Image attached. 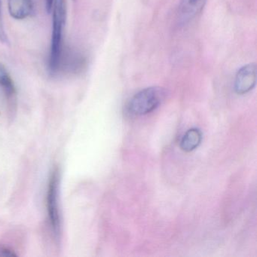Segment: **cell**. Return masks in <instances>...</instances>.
Segmentation results:
<instances>
[{"mask_svg": "<svg viewBox=\"0 0 257 257\" xmlns=\"http://www.w3.org/2000/svg\"><path fill=\"white\" fill-rule=\"evenodd\" d=\"M256 82V66L249 64L241 67L236 74L234 89L239 94H246L254 88Z\"/></svg>", "mask_w": 257, "mask_h": 257, "instance_id": "4", "label": "cell"}, {"mask_svg": "<svg viewBox=\"0 0 257 257\" xmlns=\"http://www.w3.org/2000/svg\"><path fill=\"white\" fill-rule=\"evenodd\" d=\"M202 139L201 132L198 129H189L180 142V147L185 152H191L200 145Z\"/></svg>", "mask_w": 257, "mask_h": 257, "instance_id": "8", "label": "cell"}, {"mask_svg": "<svg viewBox=\"0 0 257 257\" xmlns=\"http://www.w3.org/2000/svg\"><path fill=\"white\" fill-rule=\"evenodd\" d=\"M0 42H1L3 44H9L8 37H7V34H6L4 19H3L2 8H1V1H0Z\"/></svg>", "mask_w": 257, "mask_h": 257, "instance_id": "9", "label": "cell"}, {"mask_svg": "<svg viewBox=\"0 0 257 257\" xmlns=\"http://www.w3.org/2000/svg\"><path fill=\"white\" fill-rule=\"evenodd\" d=\"M15 253L11 250V249H9V248L4 247V246H1L0 247V255H14Z\"/></svg>", "mask_w": 257, "mask_h": 257, "instance_id": "10", "label": "cell"}, {"mask_svg": "<svg viewBox=\"0 0 257 257\" xmlns=\"http://www.w3.org/2000/svg\"><path fill=\"white\" fill-rule=\"evenodd\" d=\"M52 18V44L48 61V69L52 76L60 73L61 60L64 54V33L67 21L65 0H54Z\"/></svg>", "mask_w": 257, "mask_h": 257, "instance_id": "1", "label": "cell"}, {"mask_svg": "<svg viewBox=\"0 0 257 257\" xmlns=\"http://www.w3.org/2000/svg\"><path fill=\"white\" fill-rule=\"evenodd\" d=\"M54 0H46V8L48 13H50L53 7Z\"/></svg>", "mask_w": 257, "mask_h": 257, "instance_id": "11", "label": "cell"}, {"mask_svg": "<svg viewBox=\"0 0 257 257\" xmlns=\"http://www.w3.org/2000/svg\"><path fill=\"white\" fill-rule=\"evenodd\" d=\"M165 90L160 87H150L135 94L128 103V112L134 115L150 113L156 109L165 97Z\"/></svg>", "mask_w": 257, "mask_h": 257, "instance_id": "2", "label": "cell"}, {"mask_svg": "<svg viewBox=\"0 0 257 257\" xmlns=\"http://www.w3.org/2000/svg\"><path fill=\"white\" fill-rule=\"evenodd\" d=\"M10 16L16 20H24L31 16L34 10L32 0H8Z\"/></svg>", "mask_w": 257, "mask_h": 257, "instance_id": "6", "label": "cell"}, {"mask_svg": "<svg viewBox=\"0 0 257 257\" xmlns=\"http://www.w3.org/2000/svg\"><path fill=\"white\" fill-rule=\"evenodd\" d=\"M206 0H181L179 7L178 20L180 25H185L201 13Z\"/></svg>", "mask_w": 257, "mask_h": 257, "instance_id": "5", "label": "cell"}, {"mask_svg": "<svg viewBox=\"0 0 257 257\" xmlns=\"http://www.w3.org/2000/svg\"><path fill=\"white\" fill-rule=\"evenodd\" d=\"M60 174L54 169L49 178L47 190V210L49 220L54 237L59 240L61 236V215L59 209Z\"/></svg>", "mask_w": 257, "mask_h": 257, "instance_id": "3", "label": "cell"}, {"mask_svg": "<svg viewBox=\"0 0 257 257\" xmlns=\"http://www.w3.org/2000/svg\"><path fill=\"white\" fill-rule=\"evenodd\" d=\"M0 88H2L9 100L13 101L16 98V90L14 82L5 66L0 62Z\"/></svg>", "mask_w": 257, "mask_h": 257, "instance_id": "7", "label": "cell"}]
</instances>
